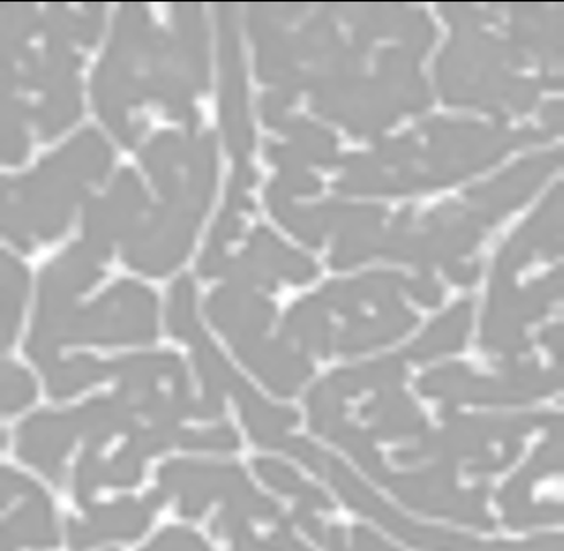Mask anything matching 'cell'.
<instances>
[{"label":"cell","instance_id":"1","mask_svg":"<svg viewBox=\"0 0 564 551\" xmlns=\"http://www.w3.org/2000/svg\"><path fill=\"white\" fill-rule=\"evenodd\" d=\"M109 147L93 130L44 160L35 173L3 184V233L28 249L35 239H53L64 231L75 203L110 166Z\"/></svg>","mask_w":564,"mask_h":551},{"label":"cell","instance_id":"2","mask_svg":"<svg viewBox=\"0 0 564 551\" xmlns=\"http://www.w3.org/2000/svg\"><path fill=\"white\" fill-rule=\"evenodd\" d=\"M444 431L417 436L409 449L395 451L394 461L402 465L464 463L474 475L505 471L523 450L521 439L538 428L562 425L558 414H528L516 418L456 417L448 413Z\"/></svg>","mask_w":564,"mask_h":551},{"label":"cell","instance_id":"3","mask_svg":"<svg viewBox=\"0 0 564 551\" xmlns=\"http://www.w3.org/2000/svg\"><path fill=\"white\" fill-rule=\"evenodd\" d=\"M282 450L288 451L291 456L297 457L300 463L326 478L349 507L366 517L373 518L392 534L405 540L409 545L423 551H485V545H480L470 537L426 528L406 520L394 508L383 503L377 494L370 491L341 461L317 449L308 440L291 436Z\"/></svg>","mask_w":564,"mask_h":551},{"label":"cell","instance_id":"4","mask_svg":"<svg viewBox=\"0 0 564 551\" xmlns=\"http://www.w3.org/2000/svg\"><path fill=\"white\" fill-rule=\"evenodd\" d=\"M99 260L102 257L82 242L70 247L42 273L37 316L26 353L45 371L56 364L64 328L75 311V299L101 278Z\"/></svg>","mask_w":564,"mask_h":551},{"label":"cell","instance_id":"5","mask_svg":"<svg viewBox=\"0 0 564 551\" xmlns=\"http://www.w3.org/2000/svg\"><path fill=\"white\" fill-rule=\"evenodd\" d=\"M159 483L164 497H178V510L184 517H202L216 499H223L225 507L248 520H273L280 514L276 504L256 491L238 465L171 461L160 468Z\"/></svg>","mask_w":564,"mask_h":551},{"label":"cell","instance_id":"6","mask_svg":"<svg viewBox=\"0 0 564 551\" xmlns=\"http://www.w3.org/2000/svg\"><path fill=\"white\" fill-rule=\"evenodd\" d=\"M560 371H541L534 365L510 367L501 377H480L464 365H449L420 379L423 396L477 406H519L550 396L562 388Z\"/></svg>","mask_w":564,"mask_h":551},{"label":"cell","instance_id":"7","mask_svg":"<svg viewBox=\"0 0 564 551\" xmlns=\"http://www.w3.org/2000/svg\"><path fill=\"white\" fill-rule=\"evenodd\" d=\"M156 335V300L135 282H119L93 305L75 310L63 343H148Z\"/></svg>","mask_w":564,"mask_h":551},{"label":"cell","instance_id":"8","mask_svg":"<svg viewBox=\"0 0 564 551\" xmlns=\"http://www.w3.org/2000/svg\"><path fill=\"white\" fill-rule=\"evenodd\" d=\"M383 485L415 510L452 518L484 531L495 528V521L485 508L487 489H459L453 465L432 464L413 474L389 472Z\"/></svg>","mask_w":564,"mask_h":551},{"label":"cell","instance_id":"9","mask_svg":"<svg viewBox=\"0 0 564 551\" xmlns=\"http://www.w3.org/2000/svg\"><path fill=\"white\" fill-rule=\"evenodd\" d=\"M195 222L196 214L166 203L127 239L124 260L142 273H170L191 250Z\"/></svg>","mask_w":564,"mask_h":551},{"label":"cell","instance_id":"10","mask_svg":"<svg viewBox=\"0 0 564 551\" xmlns=\"http://www.w3.org/2000/svg\"><path fill=\"white\" fill-rule=\"evenodd\" d=\"M550 431L549 439L535 450L533 460L499 493L498 503L505 511V521L509 528L524 529L560 521L534 504L535 489L562 477L563 428L556 425Z\"/></svg>","mask_w":564,"mask_h":551},{"label":"cell","instance_id":"11","mask_svg":"<svg viewBox=\"0 0 564 551\" xmlns=\"http://www.w3.org/2000/svg\"><path fill=\"white\" fill-rule=\"evenodd\" d=\"M148 207V196L133 171H121L109 196L89 203L85 214V245L105 259L116 239L130 238Z\"/></svg>","mask_w":564,"mask_h":551},{"label":"cell","instance_id":"12","mask_svg":"<svg viewBox=\"0 0 564 551\" xmlns=\"http://www.w3.org/2000/svg\"><path fill=\"white\" fill-rule=\"evenodd\" d=\"M78 436L73 413H39L21 424L18 431V454L37 467L46 477H63V461Z\"/></svg>","mask_w":564,"mask_h":551},{"label":"cell","instance_id":"13","mask_svg":"<svg viewBox=\"0 0 564 551\" xmlns=\"http://www.w3.org/2000/svg\"><path fill=\"white\" fill-rule=\"evenodd\" d=\"M153 508L148 503L120 499L109 506L93 507L87 520L70 521L67 528L70 547L84 551L106 540L138 539L149 528Z\"/></svg>","mask_w":564,"mask_h":551},{"label":"cell","instance_id":"14","mask_svg":"<svg viewBox=\"0 0 564 551\" xmlns=\"http://www.w3.org/2000/svg\"><path fill=\"white\" fill-rule=\"evenodd\" d=\"M235 348L253 374H257L271 391L280 396H294L313 371L312 365L302 354L280 343H268L257 338Z\"/></svg>","mask_w":564,"mask_h":551},{"label":"cell","instance_id":"15","mask_svg":"<svg viewBox=\"0 0 564 551\" xmlns=\"http://www.w3.org/2000/svg\"><path fill=\"white\" fill-rule=\"evenodd\" d=\"M210 320L224 332L235 346L260 338L270 325L273 310L265 300L239 291L223 289L208 302Z\"/></svg>","mask_w":564,"mask_h":551},{"label":"cell","instance_id":"16","mask_svg":"<svg viewBox=\"0 0 564 551\" xmlns=\"http://www.w3.org/2000/svg\"><path fill=\"white\" fill-rule=\"evenodd\" d=\"M227 393L237 400L242 422L253 442L265 449H282L288 431L299 422L297 411L292 408L274 407L259 396L239 375L231 381Z\"/></svg>","mask_w":564,"mask_h":551},{"label":"cell","instance_id":"17","mask_svg":"<svg viewBox=\"0 0 564 551\" xmlns=\"http://www.w3.org/2000/svg\"><path fill=\"white\" fill-rule=\"evenodd\" d=\"M110 377L119 381L120 393L153 389H191L187 371L174 354H144L110 364Z\"/></svg>","mask_w":564,"mask_h":551},{"label":"cell","instance_id":"18","mask_svg":"<svg viewBox=\"0 0 564 551\" xmlns=\"http://www.w3.org/2000/svg\"><path fill=\"white\" fill-rule=\"evenodd\" d=\"M370 434L381 440L416 439L426 431V418L416 403L398 388L383 389L360 408Z\"/></svg>","mask_w":564,"mask_h":551},{"label":"cell","instance_id":"19","mask_svg":"<svg viewBox=\"0 0 564 551\" xmlns=\"http://www.w3.org/2000/svg\"><path fill=\"white\" fill-rule=\"evenodd\" d=\"M2 542L3 551H13L17 547L50 549L58 543L52 504L42 489L24 497L23 504L7 518Z\"/></svg>","mask_w":564,"mask_h":551},{"label":"cell","instance_id":"20","mask_svg":"<svg viewBox=\"0 0 564 551\" xmlns=\"http://www.w3.org/2000/svg\"><path fill=\"white\" fill-rule=\"evenodd\" d=\"M78 436L87 442L88 449L99 450L112 436L133 432L135 414L120 397L95 399L74 411Z\"/></svg>","mask_w":564,"mask_h":551},{"label":"cell","instance_id":"21","mask_svg":"<svg viewBox=\"0 0 564 551\" xmlns=\"http://www.w3.org/2000/svg\"><path fill=\"white\" fill-rule=\"evenodd\" d=\"M403 375H405L403 365L399 360L388 359L364 365V367L349 368V370L335 371L321 382L345 402L349 397L359 396L367 389L383 391V389L398 388Z\"/></svg>","mask_w":564,"mask_h":551},{"label":"cell","instance_id":"22","mask_svg":"<svg viewBox=\"0 0 564 551\" xmlns=\"http://www.w3.org/2000/svg\"><path fill=\"white\" fill-rule=\"evenodd\" d=\"M110 377V364L89 356H75L46 370V388L55 399H67Z\"/></svg>","mask_w":564,"mask_h":551},{"label":"cell","instance_id":"23","mask_svg":"<svg viewBox=\"0 0 564 551\" xmlns=\"http://www.w3.org/2000/svg\"><path fill=\"white\" fill-rule=\"evenodd\" d=\"M285 335L303 348L326 356L330 350V325L321 300H306L294 307L285 321Z\"/></svg>","mask_w":564,"mask_h":551},{"label":"cell","instance_id":"24","mask_svg":"<svg viewBox=\"0 0 564 551\" xmlns=\"http://www.w3.org/2000/svg\"><path fill=\"white\" fill-rule=\"evenodd\" d=\"M253 464H256L257 474L268 486L285 496L297 497L300 506L312 508V510L314 508L330 510L334 507L326 494L302 479L297 472L289 465L276 460H268V457L257 460Z\"/></svg>","mask_w":564,"mask_h":551},{"label":"cell","instance_id":"25","mask_svg":"<svg viewBox=\"0 0 564 551\" xmlns=\"http://www.w3.org/2000/svg\"><path fill=\"white\" fill-rule=\"evenodd\" d=\"M28 293V273L23 264L3 253L2 259V346L15 339Z\"/></svg>","mask_w":564,"mask_h":551},{"label":"cell","instance_id":"26","mask_svg":"<svg viewBox=\"0 0 564 551\" xmlns=\"http://www.w3.org/2000/svg\"><path fill=\"white\" fill-rule=\"evenodd\" d=\"M412 317L405 313L389 314L387 320L381 317V320L356 322L343 332L338 349L341 353L351 354L381 345L392 336L402 334L412 325Z\"/></svg>","mask_w":564,"mask_h":551},{"label":"cell","instance_id":"27","mask_svg":"<svg viewBox=\"0 0 564 551\" xmlns=\"http://www.w3.org/2000/svg\"><path fill=\"white\" fill-rule=\"evenodd\" d=\"M469 306L460 305L449 316L438 322L426 336L410 349V356L416 360H426L463 345L464 335L469 327Z\"/></svg>","mask_w":564,"mask_h":551},{"label":"cell","instance_id":"28","mask_svg":"<svg viewBox=\"0 0 564 551\" xmlns=\"http://www.w3.org/2000/svg\"><path fill=\"white\" fill-rule=\"evenodd\" d=\"M326 439L348 451L357 463L369 472L371 477L383 485L384 478L388 477L391 471L384 465L380 453L375 449L371 436L367 432L360 431L351 422L343 420L328 431Z\"/></svg>","mask_w":564,"mask_h":551},{"label":"cell","instance_id":"29","mask_svg":"<svg viewBox=\"0 0 564 551\" xmlns=\"http://www.w3.org/2000/svg\"><path fill=\"white\" fill-rule=\"evenodd\" d=\"M167 327L178 339L195 343L202 336L195 314V289L187 276L178 279L170 292Z\"/></svg>","mask_w":564,"mask_h":551},{"label":"cell","instance_id":"30","mask_svg":"<svg viewBox=\"0 0 564 551\" xmlns=\"http://www.w3.org/2000/svg\"><path fill=\"white\" fill-rule=\"evenodd\" d=\"M35 397V382L23 368L7 363L2 368V411L15 413L30 406Z\"/></svg>","mask_w":564,"mask_h":551},{"label":"cell","instance_id":"31","mask_svg":"<svg viewBox=\"0 0 564 551\" xmlns=\"http://www.w3.org/2000/svg\"><path fill=\"white\" fill-rule=\"evenodd\" d=\"M102 485H106V463L99 456L98 450L87 449L75 471V497L80 506H89Z\"/></svg>","mask_w":564,"mask_h":551},{"label":"cell","instance_id":"32","mask_svg":"<svg viewBox=\"0 0 564 551\" xmlns=\"http://www.w3.org/2000/svg\"><path fill=\"white\" fill-rule=\"evenodd\" d=\"M177 446L194 451H235L239 446V436L228 425L205 431H181Z\"/></svg>","mask_w":564,"mask_h":551},{"label":"cell","instance_id":"33","mask_svg":"<svg viewBox=\"0 0 564 551\" xmlns=\"http://www.w3.org/2000/svg\"><path fill=\"white\" fill-rule=\"evenodd\" d=\"M144 461V457L127 443L109 463H106V485L120 488L134 486L142 477Z\"/></svg>","mask_w":564,"mask_h":551},{"label":"cell","instance_id":"34","mask_svg":"<svg viewBox=\"0 0 564 551\" xmlns=\"http://www.w3.org/2000/svg\"><path fill=\"white\" fill-rule=\"evenodd\" d=\"M144 551H209L202 537L187 529L171 528L156 537Z\"/></svg>","mask_w":564,"mask_h":551},{"label":"cell","instance_id":"35","mask_svg":"<svg viewBox=\"0 0 564 551\" xmlns=\"http://www.w3.org/2000/svg\"><path fill=\"white\" fill-rule=\"evenodd\" d=\"M37 485L31 482L30 478L23 477L18 472L3 468L2 472V507L7 508L10 504L15 503L18 499L31 496L37 491Z\"/></svg>","mask_w":564,"mask_h":551},{"label":"cell","instance_id":"36","mask_svg":"<svg viewBox=\"0 0 564 551\" xmlns=\"http://www.w3.org/2000/svg\"><path fill=\"white\" fill-rule=\"evenodd\" d=\"M487 551H563V539L560 536H545L530 542L507 543L496 542L485 545Z\"/></svg>","mask_w":564,"mask_h":551},{"label":"cell","instance_id":"37","mask_svg":"<svg viewBox=\"0 0 564 551\" xmlns=\"http://www.w3.org/2000/svg\"><path fill=\"white\" fill-rule=\"evenodd\" d=\"M349 551H399L394 547L389 545L384 542L380 536L364 528V526H357L352 529V545L349 547Z\"/></svg>","mask_w":564,"mask_h":551},{"label":"cell","instance_id":"38","mask_svg":"<svg viewBox=\"0 0 564 551\" xmlns=\"http://www.w3.org/2000/svg\"><path fill=\"white\" fill-rule=\"evenodd\" d=\"M265 545L268 551H310L292 536L288 522H282L280 528L267 540Z\"/></svg>","mask_w":564,"mask_h":551},{"label":"cell","instance_id":"39","mask_svg":"<svg viewBox=\"0 0 564 551\" xmlns=\"http://www.w3.org/2000/svg\"><path fill=\"white\" fill-rule=\"evenodd\" d=\"M294 520L297 522L300 528H302L303 531L308 532L316 542L324 543L327 529H324L323 522L314 517L312 508L300 506L299 504V507L295 508L294 511Z\"/></svg>","mask_w":564,"mask_h":551},{"label":"cell","instance_id":"40","mask_svg":"<svg viewBox=\"0 0 564 551\" xmlns=\"http://www.w3.org/2000/svg\"><path fill=\"white\" fill-rule=\"evenodd\" d=\"M234 551H267V545L265 542L253 536L251 528H248L235 537Z\"/></svg>","mask_w":564,"mask_h":551},{"label":"cell","instance_id":"41","mask_svg":"<svg viewBox=\"0 0 564 551\" xmlns=\"http://www.w3.org/2000/svg\"><path fill=\"white\" fill-rule=\"evenodd\" d=\"M415 293L423 302L435 303L438 300L437 289L434 285L426 284V282H417Z\"/></svg>","mask_w":564,"mask_h":551}]
</instances>
